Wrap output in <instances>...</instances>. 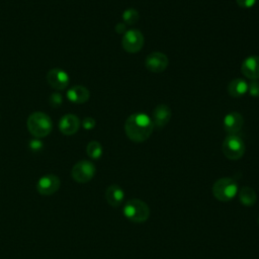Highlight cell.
Wrapping results in <instances>:
<instances>
[{"label":"cell","mask_w":259,"mask_h":259,"mask_svg":"<svg viewBox=\"0 0 259 259\" xmlns=\"http://www.w3.org/2000/svg\"><path fill=\"white\" fill-rule=\"evenodd\" d=\"M153 130V121L145 113L131 114L124 122L125 135L135 143H142L148 140Z\"/></svg>","instance_id":"1"},{"label":"cell","mask_w":259,"mask_h":259,"mask_svg":"<svg viewBox=\"0 0 259 259\" xmlns=\"http://www.w3.org/2000/svg\"><path fill=\"white\" fill-rule=\"evenodd\" d=\"M27 130L35 138L47 137L53 128V121L51 117L45 112L36 111L31 113L27 118Z\"/></svg>","instance_id":"2"},{"label":"cell","mask_w":259,"mask_h":259,"mask_svg":"<svg viewBox=\"0 0 259 259\" xmlns=\"http://www.w3.org/2000/svg\"><path fill=\"white\" fill-rule=\"evenodd\" d=\"M122 212L128 221L134 223H144L150 217V208L147 203L137 198L127 200L123 206Z\"/></svg>","instance_id":"3"},{"label":"cell","mask_w":259,"mask_h":259,"mask_svg":"<svg viewBox=\"0 0 259 259\" xmlns=\"http://www.w3.org/2000/svg\"><path fill=\"white\" fill-rule=\"evenodd\" d=\"M237 193H238V184L232 178H229V177L220 178L212 185L213 196L222 202L231 201L237 195Z\"/></svg>","instance_id":"4"},{"label":"cell","mask_w":259,"mask_h":259,"mask_svg":"<svg viewBox=\"0 0 259 259\" xmlns=\"http://www.w3.org/2000/svg\"><path fill=\"white\" fill-rule=\"evenodd\" d=\"M223 154L229 160H239L245 153V143L238 135H228L222 145Z\"/></svg>","instance_id":"5"},{"label":"cell","mask_w":259,"mask_h":259,"mask_svg":"<svg viewBox=\"0 0 259 259\" xmlns=\"http://www.w3.org/2000/svg\"><path fill=\"white\" fill-rule=\"evenodd\" d=\"M95 166L87 160L77 162L71 171L72 178L79 183H86L90 181L95 174Z\"/></svg>","instance_id":"6"},{"label":"cell","mask_w":259,"mask_h":259,"mask_svg":"<svg viewBox=\"0 0 259 259\" xmlns=\"http://www.w3.org/2000/svg\"><path fill=\"white\" fill-rule=\"evenodd\" d=\"M144 41V35L140 30L130 29L124 32L121 39V46L125 52L136 54L142 50Z\"/></svg>","instance_id":"7"},{"label":"cell","mask_w":259,"mask_h":259,"mask_svg":"<svg viewBox=\"0 0 259 259\" xmlns=\"http://www.w3.org/2000/svg\"><path fill=\"white\" fill-rule=\"evenodd\" d=\"M168 57L161 52H153L147 56L145 61L146 68L153 73H161L168 67Z\"/></svg>","instance_id":"8"},{"label":"cell","mask_w":259,"mask_h":259,"mask_svg":"<svg viewBox=\"0 0 259 259\" xmlns=\"http://www.w3.org/2000/svg\"><path fill=\"white\" fill-rule=\"evenodd\" d=\"M47 81L51 87L56 90H64L68 87L69 75L60 68H53L47 73Z\"/></svg>","instance_id":"9"},{"label":"cell","mask_w":259,"mask_h":259,"mask_svg":"<svg viewBox=\"0 0 259 259\" xmlns=\"http://www.w3.org/2000/svg\"><path fill=\"white\" fill-rule=\"evenodd\" d=\"M61 182L58 176L54 174H47L39 178L36 184L38 193L42 195H52L60 188Z\"/></svg>","instance_id":"10"},{"label":"cell","mask_w":259,"mask_h":259,"mask_svg":"<svg viewBox=\"0 0 259 259\" xmlns=\"http://www.w3.org/2000/svg\"><path fill=\"white\" fill-rule=\"evenodd\" d=\"M80 127V119L75 114H65L59 121V130L63 135L72 136L78 132Z\"/></svg>","instance_id":"11"},{"label":"cell","mask_w":259,"mask_h":259,"mask_svg":"<svg viewBox=\"0 0 259 259\" xmlns=\"http://www.w3.org/2000/svg\"><path fill=\"white\" fill-rule=\"evenodd\" d=\"M242 74L251 80L259 79V56L246 58L241 65Z\"/></svg>","instance_id":"12"},{"label":"cell","mask_w":259,"mask_h":259,"mask_svg":"<svg viewBox=\"0 0 259 259\" xmlns=\"http://www.w3.org/2000/svg\"><path fill=\"white\" fill-rule=\"evenodd\" d=\"M244 124V118L239 112H230L228 113L223 120L224 130L229 135L237 134Z\"/></svg>","instance_id":"13"},{"label":"cell","mask_w":259,"mask_h":259,"mask_svg":"<svg viewBox=\"0 0 259 259\" xmlns=\"http://www.w3.org/2000/svg\"><path fill=\"white\" fill-rule=\"evenodd\" d=\"M171 109L166 104H159L155 107L153 111V124L154 127L162 128L164 127L171 118Z\"/></svg>","instance_id":"14"},{"label":"cell","mask_w":259,"mask_h":259,"mask_svg":"<svg viewBox=\"0 0 259 259\" xmlns=\"http://www.w3.org/2000/svg\"><path fill=\"white\" fill-rule=\"evenodd\" d=\"M90 97V92L89 90L81 85H75L72 88H70L67 92V98L77 104L85 103Z\"/></svg>","instance_id":"15"},{"label":"cell","mask_w":259,"mask_h":259,"mask_svg":"<svg viewBox=\"0 0 259 259\" xmlns=\"http://www.w3.org/2000/svg\"><path fill=\"white\" fill-rule=\"evenodd\" d=\"M124 198L123 190L116 184H112L106 188L105 199L111 206H119Z\"/></svg>","instance_id":"16"},{"label":"cell","mask_w":259,"mask_h":259,"mask_svg":"<svg viewBox=\"0 0 259 259\" xmlns=\"http://www.w3.org/2000/svg\"><path fill=\"white\" fill-rule=\"evenodd\" d=\"M248 91V83L242 78H236L232 80L228 85V93L232 97H241Z\"/></svg>","instance_id":"17"},{"label":"cell","mask_w":259,"mask_h":259,"mask_svg":"<svg viewBox=\"0 0 259 259\" xmlns=\"http://www.w3.org/2000/svg\"><path fill=\"white\" fill-rule=\"evenodd\" d=\"M239 199L245 206H251L255 204L257 200L256 192L250 186H243L239 191Z\"/></svg>","instance_id":"18"},{"label":"cell","mask_w":259,"mask_h":259,"mask_svg":"<svg viewBox=\"0 0 259 259\" xmlns=\"http://www.w3.org/2000/svg\"><path fill=\"white\" fill-rule=\"evenodd\" d=\"M87 155L92 159H99L102 155V146L97 141H91L86 147Z\"/></svg>","instance_id":"19"},{"label":"cell","mask_w":259,"mask_h":259,"mask_svg":"<svg viewBox=\"0 0 259 259\" xmlns=\"http://www.w3.org/2000/svg\"><path fill=\"white\" fill-rule=\"evenodd\" d=\"M139 17H140L139 12L134 8L126 9L122 13V20L124 21V23H126L128 25L135 24L139 20Z\"/></svg>","instance_id":"20"},{"label":"cell","mask_w":259,"mask_h":259,"mask_svg":"<svg viewBox=\"0 0 259 259\" xmlns=\"http://www.w3.org/2000/svg\"><path fill=\"white\" fill-rule=\"evenodd\" d=\"M248 91L251 96L259 97V81L253 80L248 84Z\"/></svg>","instance_id":"21"},{"label":"cell","mask_w":259,"mask_h":259,"mask_svg":"<svg viewBox=\"0 0 259 259\" xmlns=\"http://www.w3.org/2000/svg\"><path fill=\"white\" fill-rule=\"evenodd\" d=\"M49 103L53 107H57L62 103V96L60 93H53L49 97Z\"/></svg>","instance_id":"22"},{"label":"cell","mask_w":259,"mask_h":259,"mask_svg":"<svg viewBox=\"0 0 259 259\" xmlns=\"http://www.w3.org/2000/svg\"><path fill=\"white\" fill-rule=\"evenodd\" d=\"M236 2H237V4H238L241 8H246V9H248V8L253 7V6L256 4L257 0H236Z\"/></svg>","instance_id":"23"},{"label":"cell","mask_w":259,"mask_h":259,"mask_svg":"<svg viewBox=\"0 0 259 259\" xmlns=\"http://www.w3.org/2000/svg\"><path fill=\"white\" fill-rule=\"evenodd\" d=\"M82 126L85 130H92L95 126V120L92 117H85L82 120Z\"/></svg>","instance_id":"24"},{"label":"cell","mask_w":259,"mask_h":259,"mask_svg":"<svg viewBox=\"0 0 259 259\" xmlns=\"http://www.w3.org/2000/svg\"><path fill=\"white\" fill-rule=\"evenodd\" d=\"M115 30L117 33H124L125 30V24L124 23H117L115 26Z\"/></svg>","instance_id":"25"},{"label":"cell","mask_w":259,"mask_h":259,"mask_svg":"<svg viewBox=\"0 0 259 259\" xmlns=\"http://www.w3.org/2000/svg\"><path fill=\"white\" fill-rule=\"evenodd\" d=\"M31 148H32L33 150L40 149V148H41V144L39 143V141H31Z\"/></svg>","instance_id":"26"},{"label":"cell","mask_w":259,"mask_h":259,"mask_svg":"<svg viewBox=\"0 0 259 259\" xmlns=\"http://www.w3.org/2000/svg\"><path fill=\"white\" fill-rule=\"evenodd\" d=\"M258 224H259V218H258Z\"/></svg>","instance_id":"27"}]
</instances>
